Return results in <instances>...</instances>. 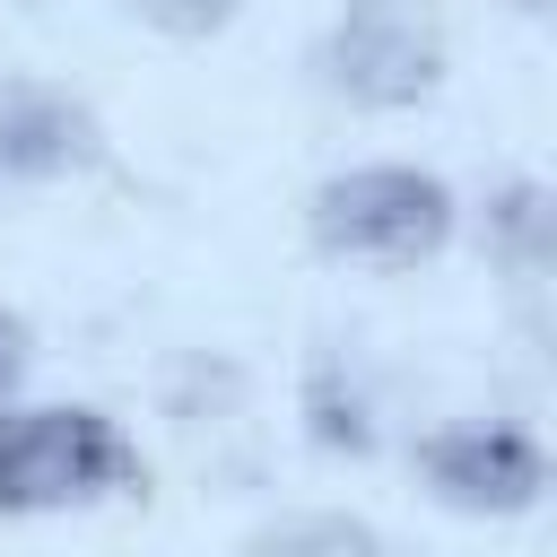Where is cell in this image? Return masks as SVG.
I'll use <instances>...</instances> for the list:
<instances>
[{
	"label": "cell",
	"instance_id": "8992f818",
	"mask_svg": "<svg viewBox=\"0 0 557 557\" xmlns=\"http://www.w3.org/2000/svg\"><path fill=\"white\" fill-rule=\"evenodd\" d=\"M479 244H487V261H496L505 278L540 287V278H548V252H557V191H548L540 174L496 183L487 209H479Z\"/></svg>",
	"mask_w": 557,
	"mask_h": 557
},
{
	"label": "cell",
	"instance_id": "3957f363",
	"mask_svg": "<svg viewBox=\"0 0 557 557\" xmlns=\"http://www.w3.org/2000/svg\"><path fill=\"white\" fill-rule=\"evenodd\" d=\"M444 26L418 0H339V17L313 44V78L348 113H409L444 87Z\"/></svg>",
	"mask_w": 557,
	"mask_h": 557
},
{
	"label": "cell",
	"instance_id": "6da1fadb",
	"mask_svg": "<svg viewBox=\"0 0 557 557\" xmlns=\"http://www.w3.org/2000/svg\"><path fill=\"white\" fill-rule=\"evenodd\" d=\"M148 487V453L96 400H0V522L87 513Z\"/></svg>",
	"mask_w": 557,
	"mask_h": 557
},
{
	"label": "cell",
	"instance_id": "30bf717a",
	"mask_svg": "<svg viewBox=\"0 0 557 557\" xmlns=\"http://www.w3.org/2000/svg\"><path fill=\"white\" fill-rule=\"evenodd\" d=\"M26 374H35V331H26V313L0 305V400H17Z\"/></svg>",
	"mask_w": 557,
	"mask_h": 557
},
{
	"label": "cell",
	"instance_id": "52a82bcc",
	"mask_svg": "<svg viewBox=\"0 0 557 557\" xmlns=\"http://www.w3.org/2000/svg\"><path fill=\"white\" fill-rule=\"evenodd\" d=\"M305 435H313V453H348V461H366L374 453V400H366V383L348 374V357H313L305 366Z\"/></svg>",
	"mask_w": 557,
	"mask_h": 557
},
{
	"label": "cell",
	"instance_id": "ba28073f",
	"mask_svg": "<svg viewBox=\"0 0 557 557\" xmlns=\"http://www.w3.org/2000/svg\"><path fill=\"white\" fill-rule=\"evenodd\" d=\"M235 557H400L366 513H339V505H305V513H278L261 522Z\"/></svg>",
	"mask_w": 557,
	"mask_h": 557
},
{
	"label": "cell",
	"instance_id": "7a4b0ae2",
	"mask_svg": "<svg viewBox=\"0 0 557 557\" xmlns=\"http://www.w3.org/2000/svg\"><path fill=\"white\" fill-rule=\"evenodd\" d=\"M305 235H313V252H331V261L418 270V261H435V252L461 235V200H453L444 174L400 165V157H374V165H348V174H322V183H313Z\"/></svg>",
	"mask_w": 557,
	"mask_h": 557
},
{
	"label": "cell",
	"instance_id": "5b68a950",
	"mask_svg": "<svg viewBox=\"0 0 557 557\" xmlns=\"http://www.w3.org/2000/svg\"><path fill=\"white\" fill-rule=\"evenodd\" d=\"M104 165V122L87 96L9 70L0 78V183H78Z\"/></svg>",
	"mask_w": 557,
	"mask_h": 557
},
{
	"label": "cell",
	"instance_id": "277c9868",
	"mask_svg": "<svg viewBox=\"0 0 557 557\" xmlns=\"http://www.w3.org/2000/svg\"><path fill=\"white\" fill-rule=\"evenodd\" d=\"M409 470H418V487L444 513H470V522H522L548 496V444L522 418H453V426H426L409 444Z\"/></svg>",
	"mask_w": 557,
	"mask_h": 557
},
{
	"label": "cell",
	"instance_id": "9c48e42d",
	"mask_svg": "<svg viewBox=\"0 0 557 557\" xmlns=\"http://www.w3.org/2000/svg\"><path fill=\"white\" fill-rule=\"evenodd\" d=\"M122 9L165 44H209V35H226L244 17V0H122Z\"/></svg>",
	"mask_w": 557,
	"mask_h": 557
}]
</instances>
